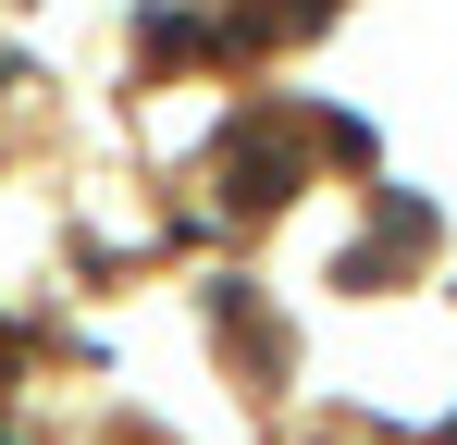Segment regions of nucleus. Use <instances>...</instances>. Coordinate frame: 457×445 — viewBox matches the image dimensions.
Instances as JSON below:
<instances>
[{
  "label": "nucleus",
  "mask_w": 457,
  "mask_h": 445,
  "mask_svg": "<svg viewBox=\"0 0 457 445\" xmlns=\"http://www.w3.org/2000/svg\"><path fill=\"white\" fill-rule=\"evenodd\" d=\"M149 50L161 63H198V50H223V38H211V13H149Z\"/></svg>",
  "instance_id": "obj_1"
},
{
  "label": "nucleus",
  "mask_w": 457,
  "mask_h": 445,
  "mask_svg": "<svg viewBox=\"0 0 457 445\" xmlns=\"http://www.w3.org/2000/svg\"><path fill=\"white\" fill-rule=\"evenodd\" d=\"M0 445H12V421H0Z\"/></svg>",
  "instance_id": "obj_2"
},
{
  "label": "nucleus",
  "mask_w": 457,
  "mask_h": 445,
  "mask_svg": "<svg viewBox=\"0 0 457 445\" xmlns=\"http://www.w3.org/2000/svg\"><path fill=\"white\" fill-rule=\"evenodd\" d=\"M445 445H457V421H445Z\"/></svg>",
  "instance_id": "obj_3"
}]
</instances>
